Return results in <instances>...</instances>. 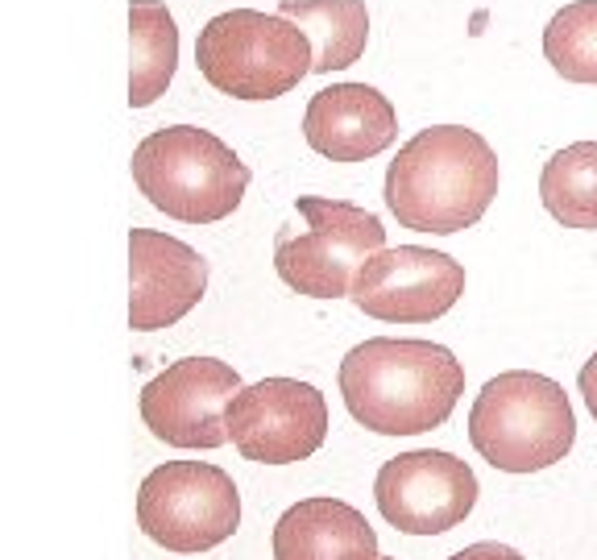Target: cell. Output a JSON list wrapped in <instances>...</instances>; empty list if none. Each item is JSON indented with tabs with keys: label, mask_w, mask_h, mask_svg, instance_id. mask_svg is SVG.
Wrapping results in <instances>:
<instances>
[{
	"label": "cell",
	"mask_w": 597,
	"mask_h": 560,
	"mask_svg": "<svg viewBox=\"0 0 597 560\" xmlns=\"http://www.w3.org/2000/svg\"><path fill=\"white\" fill-rule=\"evenodd\" d=\"M336 382L361 428L378 436H423L461 403L465 366L436 341L369 336L345 353Z\"/></svg>",
	"instance_id": "1"
},
{
	"label": "cell",
	"mask_w": 597,
	"mask_h": 560,
	"mask_svg": "<svg viewBox=\"0 0 597 560\" xmlns=\"http://www.w3.org/2000/svg\"><path fill=\"white\" fill-rule=\"evenodd\" d=\"M498 154L477 129L432 125L419 129L386 166V208L415 233H461L490 212L498 195Z\"/></svg>",
	"instance_id": "2"
},
{
	"label": "cell",
	"mask_w": 597,
	"mask_h": 560,
	"mask_svg": "<svg viewBox=\"0 0 597 560\" xmlns=\"http://www.w3.org/2000/svg\"><path fill=\"white\" fill-rule=\"evenodd\" d=\"M469 444L498 473H539L573 453L577 415L556 378L506 370L477 390Z\"/></svg>",
	"instance_id": "3"
},
{
	"label": "cell",
	"mask_w": 597,
	"mask_h": 560,
	"mask_svg": "<svg viewBox=\"0 0 597 560\" xmlns=\"http://www.w3.org/2000/svg\"><path fill=\"white\" fill-rule=\"evenodd\" d=\"M249 166L199 125L154 129L133 150V183L146 200L183 224H216L233 216L249 191Z\"/></svg>",
	"instance_id": "4"
},
{
	"label": "cell",
	"mask_w": 597,
	"mask_h": 560,
	"mask_svg": "<svg viewBox=\"0 0 597 560\" xmlns=\"http://www.w3.org/2000/svg\"><path fill=\"white\" fill-rule=\"evenodd\" d=\"M195 67L220 96L278 100L316 75V46L282 13L229 9L199 30Z\"/></svg>",
	"instance_id": "5"
},
{
	"label": "cell",
	"mask_w": 597,
	"mask_h": 560,
	"mask_svg": "<svg viewBox=\"0 0 597 560\" xmlns=\"http://www.w3.org/2000/svg\"><path fill=\"white\" fill-rule=\"evenodd\" d=\"M295 212L307 220V233L274 245V270L295 295L311 299H349L357 270L386 249V229L374 212H365L328 195H299Z\"/></svg>",
	"instance_id": "6"
},
{
	"label": "cell",
	"mask_w": 597,
	"mask_h": 560,
	"mask_svg": "<svg viewBox=\"0 0 597 560\" xmlns=\"http://www.w3.org/2000/svg\"><path fill=\"white\" fill-rule=\"evenodd\" d=\"M137 527L166 552H208L241 527L237 482L208 461H166L137 490Z\"/></svg>",
	"instance_id": "7"
},
{
	"label": "cell",
	"mask_w": 597,
	"mask_h": 560,
	"mask_svg": "<svg viewBox=\"0 0 597 560\" xmlns=\"http://www.w3.org/2000/svg\"><path fill=\"white\" fill-rule=\"evenodd\" d=\"M233 448L258 465H295L328 440V399L299 378H262L224 411Z\"/></svg>",
	"instance_id": "8"
},
{
	"label": "cell",
	"mask_w": 597,
	"mask_h": 560,
	"mask_svg": "<svg viewBox=\"0 0 597 560\" xmlns=\"http://www.w3.org/2000/svg\"><path fill=\"white\" fill-rule=\"evenodd\" d=\"M477 494V473L444 448L398 453L378 469L374 482L382 519L403 536H444L473 515Z\"/></svg>",
	"instance_id": "9"
},
{
	"label": "cell",
	"mask_w": 597,
	"mask_h": 560,
	"mask_svg": "<svg viewBox=\"0 0 597 560\" xmlns=\"http://www.w3.org/2000/svg\"><path fill=\"white\" fill-rule=\"evenodd\" d=\"M465 295V266L423 245L374 254L353 278V307L382 324H432Z\"/></svg>",
	"instance_id": "10"
},
{
	"label": "cell",
	"mask_w": 597,
	"mask_h": 560,
	"mask_svg": "<svg viewBox=\"0 0 597 560\" xmlns=\"http://www.w3.org/2000/svg\"><path fill=\"white\" fill-rule=\"evenodd\" d=\"M245 390L241 374L216 357H183L154 374L141 390V419L170 448L229 444L224 411Z\"/></svg>",
	"instance_id": "11"
},
{
	"label": "cell",
	"mask_w": 597,
	"mask_h": 560,
	"mask_svg": "<svg viewBox=\"0 0 597 560\" xmlns=\"http://www.w3.org/2000/svg\"><path fill=\"white\" fill-rule=\"evenodd\" d=\"M208 291V262L187 241L158 229H129V328L179 324Z\"/></svg>",
	"instance_id": "12"
},
{
	"label": "cell",
	"mask_w": 597,
	"mask_h": 560,
	"mask_svg": "<svg viewBox=\"0 0 597 560\" xmlns=\"http://www.w3.org/2000/svg\"><path fill=\"white\" fill-rule=\"evenodd\" d=\"M307 146L332 162H365L394 146V104L369 83H332L311 96L303 112Z\"/></svg>",
	"instance_id": "13"
},
{
	"label": "cell",
	"mask_w": 597,
	"mask_h": 560,
	"mask_svg": "<svg viewBox=\"0 0 597 560\" xmlns=\"http://www.w3.org/2000/svg\"><path fill=\"white\" fill-rule=\"evenodd\" d=\"M274 560H382L378 531L340 498H303L274 523Z\"/></svg>",
	"instance_id": "14"
},
{
	"label": "cell",
	"mask_w": 597,
	"mask_h": 560,
	"mask_svg": "<svg viewBox=\"0 0 597 560\" xmlns=\"http://www.w3.org/2000/svg\"><path fill=\"white\" fill-rule=\"evenodd\" d=\"M179 71V25L162 0H129V108H150Z\"/></svg>",
	"instance_id": "15"
},
{
	"label": "cell",
	"mask_w": 597,
	"mask_h": 560,
	"mask_svg": "<svg viewBox=\"0 0 597 560\" xmlns=\"http://www.w3.org/2000/svg\"><path fill=\"white\" fill-rule=\"evenodd\" d=\"M278 13L295 21L316 46V75L353 67L369 42L365 0H278Z\"/></svg>",
	"instance_id": "16"
},
{
	"label": "cell",
	"mask_w": 597,
	"mask_h": 560,
	"mask_svg": "<svg viewBox=\"0 0 597 560\" xmlns=\"http://www.w3.org/2000/svg\"><path fill=\"white\" fill-rule=\"evenodd\" d=\"M539 200L564 229L597 233V142L556 150L539 175Z\"/></svg>",
	"instance_id": "17"
},
{
	"label": "cell",
	"mask_w": 597,
	"mask_h": 560,
	"mask_svg": "<svg viewBox=\"0 0 597 560\" xmlns=\"http://www.w3.org/2000/svg\"><path fill=\"white\" fill-rule=\"evenodd\" d=\"M544 59L568 83H597V0H573L552 13L544 30Z\"/></svg>",
	"instance_id": "18"
},
{
	"label": "cell",
	"mask_w": 597,
	"mask_h": 560,
	"mask_svg": "<svg viewBox=\"0 0 597 560\" xmlns=\"http://www.w3.org/2000/svg\"><path fill=\"white\" fill-rule=\"evenodd\" d=\"M448 560H527L523 552H515L510 544H498V540H481V544H469L461 552H452Z\"/></svg>",
	"instance_id": "19"
},
{
	"label": "cell",
	"mask_w": 597,
	"mask_h": 560,
	"mask_svg": "<svg viewBox=\"0 0 597 560\" xmlns=\"http://www.w3.org/2000/svg\"><path fill=\"white\" fill-rule=\"evenodd\" d=\"M577 386H581V399H585V407H589V415L597 419V353L581 366V378H577Z\"/></svg>",
	"instance_id": "20"
},
{
	"label": "cell",
	"mask_w": 597,
	"mask_h": 560,
	"mask_svg": "<svg viewBox=\"0 0 597 560\" xmlns=\"http://www.w3.org/2000/svg\"><path fill=\"white\" fill-rule=\"evenodd\" d=\"M382 560H398V556H382Z\"/></svg>",
	"instance_id": "21"
}]
</instances>
